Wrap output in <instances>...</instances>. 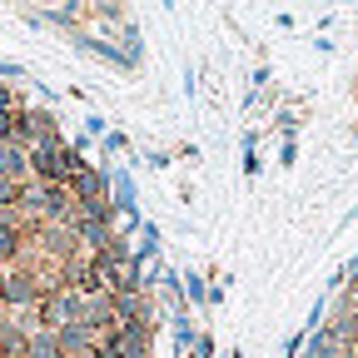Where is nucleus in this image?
<instances>
[{
    "mask_svg": "<svg viewBox=\"0 0 358 358\" xmlns=\"http://www.w3.org/2000/svg\"><path fill=\"white\" fill-rule=\"evenodd\" d=\"M70 199H75L80 214H110V174L85 164V169L70 179Z\"/></svg>",
    "mask_w": 358,
    "mask_h": 358,
    "instance_id": "f257e3e1",
    "label": "nucleus"
}]
</instances>
